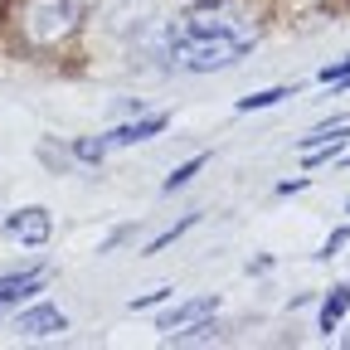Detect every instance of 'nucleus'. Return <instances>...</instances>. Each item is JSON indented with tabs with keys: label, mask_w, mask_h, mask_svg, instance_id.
<instances>
[{
	"label": "nucleus",
	"mask_w": 350,
	"mask_h": 350,
	"mask_svg": "<svg viewBox=\"0 0 350 350\" xmlns=\"http://www.w3.org/2000/svg\"><path fill=\"white\" fill-rule=\"evenodd\" d=\"M15 331L29 336V340H54V336L68 331V317L59 312V306L39 301V306H25V312H15Z\"/></svg>",
	"instance_id": "4"
},
{
	"label": "nucleus",
	"mask_w": 350,
	"mask_h": 350,
	"mask_svg": "<svg viewBox=\"0 0 350 350\" xmlns=\"http://www.w3.org/2000/svg\"><path fill=\"white\" fill-rule=\"evenodd\" d=\"M165 112H151V117H142V122H122V126H112L107 137H103V146H137V142H151L156 131H165Z\"/></svg>",
	"instance_id": "7"
},
{
	"label": "nucleus",
	"mask_w": 350,
	"mask_h": 350,
	"mask_svg": "<svg viewBox=\"0 0 350 350\" xmlns=\"http://www.w3.org/2000/svg\"><path fill=\"white\" fill-rule=\"evenodd\" d=\"M345 243H350V224H345V229H336V234H331V239H326V243L317 248V258H336V253H340Z\"/></svg>",
	"instance_id": "13"
},
{
	"label": "nucleus",
	"mask_w": 350,
	"mask_h": 350,
	"mask_svg": "<svg viewBox=\"0 0 350 350\" xmlns=\"http://www.w3.org/2000/svg\"><path fill=\"white\" fill-rule=\"evenodd\" d=\"M73 151H78L83 161H103V151H107V146H103V142H73Z\"/></svg>",
	"instance_id": "15"
},
{
	"label": "nucleus",
	"mask_w": 350,
	"mask_h": 350,
	"mask_svg": "<svg viewBox=\"0 0 350 350\" xmlns=\"http://www.w3.org/2000/svg\"><path fill=\"white\" fill-rule=\"evenodd\" d=\"M44 282H49V268H25V273L0 278V312H10V306H20L25 297H34Z\"/></svg>",
	"instance_id": "6"
},
{
	"label": "nucleus",
	"mask_w": 350,
	"mask_h": 350,
	"mask_svg": "<svg viewBox=\"0 0 350 350\" xmlns=\"http://www.w3.org/2000/svg\"><path fill=\"white\" fill-rule=\"evenodd\" d=\"M195 224H200V214H185V219H175V224H170V229H161V234H156V239L146 243V253H161V248H170L175 239H180L185 229H195Z\"/></svg>",
	"instance_id": "12"
},
{
	"label": "nucleus",
	"mask_w": 350,
	"mask_h": 350,
	"mask_svg": "<svg viewBox=\"0 0 350 350\" xmlns=\"http://www.w3.org/2000/svg\"><path fill=\"white\" fill-rule=\"evenodd\" d=\"M78 25H83V0H29L25 5V34L39 49L64 44Z\"/></svg>",
	"instance_id": "2"
},
{
	"label": "nucleus",
	"mask_w": 350,
	"mask_h": 350,
	"mask_svg": "<svg viewBox=\"0 0 350 350\" xmlns=\"http://www.w3.org/2000/svg\"><path fill=\"white\" fill-rule=\"evenodd\" d=\"M345 312H350V282H336L331 292H326V301H321V317H317V331H336L340 321H345Z\"/></svg>",
	"instance_id": "8"
},
{
	"label": "nucleus",
	"mask_w": 350,
	"mask_h": 350,
	"mask_svg": "<svg viewBox=\"0 0 350 350\" xmlns=\"http://www.w3.org/2000/svg\"><path fill=\"white\" fill-rule=\"evenodd\" d=\"M282 98H292V88H262V93L239 98V112H258V107H278Z\"/></svg>",
	"instance_id": "10"
},
{
	"label": "nucleus",
	"mask_w": 350,
	"mask_h": 350,
	"mask_svg": "<svg viewBox=\"0 0 350 350\" xmlns=\"http://www.w3.org/2000/svg\"><path fill=\"white\" fill-rule=\"evenodd\" d=\"M151 49L180 73H224L253 49V25L219 10H190L185 20H161L151 29Z\"/></svg>",
	"instance_id": "1"
},
{
	"label": "nucleus",
	"mask_w": 350,
	"mask_h": 350,
	"mask_svg": "<svg viewBox=\"0 0 350 350\" xmlns=\"http://www.w3.org/2000/svg\"><path fill=\"white\" fill-rule=\"evenodd\" d=\"M214 312H219V297H185V301H175L170 312L161 317V331H165V340H170V336H180V331L200 326V321L214 317Z\"/></svg>",
	"instance_id": "5"
},
{
	"label": "nucleus",
	"mask_w": 350,
	"mask_h": 350,
	"mask_svg": "<svg viewBox=\"0 0 350 350\" xmlns=\"http://www.w3.org/2000/svg\"><path fill=\"white\" fill-rule=\"evenodd\" d=\"M219 331H224V326H219L214 317H204L200 326H190V331H180V336H170L175 345H204V340H219Z\"/></svg>",
	"instance_id": "11"
},
{
	"label": "nucleus",
	"mask_w": 350,
	"mask_h": 350,
	"mask_svg": "<svg viewBox=\"0 0 350 350\" xmlns=\"http://www.w3.org/2000/svg\"><path fill=\"white\" fill-rule=\"evenodd\" d=\"M170 297V287H161V292H146V297H137L131 301V312H142V306H156V301H165Z\"/></svg>",
	"instance_id": "16"
},
{
	"label": "nucleus",
	"mask_w": 350,
	"mask_h": 350,
	"mask_svg": "<svg viewBox=\"0 0 350 350\" xmlns=\"http://www.w3.org/2000/svg\"><path fill=\"white\" fill-rule=\"evenodd\" d=\"M49 234H54V219H49V209H44V204H25V209H15V214L5 219V239H15V243H25V248H44V243H49Z\"/></svg>",
	"instance_id": "3"
},
{
	"label": "nucleus",
	"mask_w": 350,
	"mask_h": 350,
	"mask_svg": "<svg viewBox=\"0 0 350 350\" xmlns=\"http://www.w3.org/2000/svg\"><path fill=\"white\" fill-rule=\"evenodd\" d=\"M345 161H350V156H345Z\"/></svg>",
	"instance_id": "17"
},
{
	"label": "nucleus",
	"mask_w": 350,
	"mask_h": 350,
	"mask_svg": "<svg viewBox=\"0 0 350 350\" xmlns=\"http://www.w3.org/2000/svg\"><path fill=\"white\" fill-rule=\"evenodd\" d=\"M345 78H350V59H340V64L321 68V83H345Z\"/></svg>",
	"instance_id": "14"
},
{
	"label": "nucleus",
	"mask_w": 350,
	"mask_h": 350,
	"mask_svg": "<svg viewBox=\"0 0 350 350\" xmlns=\"http://www.w3.org/2000/svg\"><path fill=\"white\" fill-rule=\"evenodd\" d=\"M204 161H209V156H190L185 165H175V170L165 175V195H175V190H180V185H190V180H195V175L204 170Z\"/></svg>",
	"instance_id": "9"
}]
</instances>
